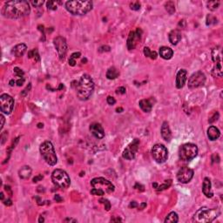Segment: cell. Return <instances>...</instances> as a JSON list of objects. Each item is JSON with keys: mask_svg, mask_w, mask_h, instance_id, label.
<instances>
[{"mask_svg": "<svg viewBox=\"0 0 223 223\" xmlns=\"http://www.w3.org/2000/svg\"><path fill=\"white\" fill-rule=\"evenodd\" d=\"M31 7L27 1L14 0L5 2L2 8V14L4 17L11 19H21L29 15Z\"/></svg>", "mask_w": 223, "mask_h": 223, "instance_id": "obj_1", "label": "cell"}, {"mask_svg": "<svg viewBox=\"0 0 223 223\" xmlns=\"http://www.w3.org/2000/svg\"><path fill=\"white\" fill-rule=\"evenodd\" d=\"M94 90V82L92 77L88 74L82 75L79 82L77 84V97L85 101L89 99Z\"/></svg>", "mask_w": 223, "mask_h": 223, "instance_id": "obj_2", "label": "cell"}, {"mask_svg": "<svg viewBox=\"0 0 223 223\" xmlns=\"http://www.w3.org/2000/svg\"><path fill=\"white\" fill-rule=\"evenodd\" d=\"M91 185L93 187V189L91 190V194L93 195L102 196L105 194H112L115 190L113 184L102 177L93 179L91 180Z\"/></svg>", "mask_w": 223, "mask_h": 223, "instance_id": "obj_3", "label": "cell"}, {"mask_svg": "<svg viewBox=\"0 0 223 223\" xmlns=\"http://www.w3.org/2000/svg\"><path fill=\"white\" fill-rule=\"evenodd\" d=\"M66 9L76 16H83L88 13L93 9L92 1H83V0H74L67 1L66 3Z\"/></svg>", "mask_w": 223, "mask_h": 223, "instance_id": "obj_4", "label": "cell"}, {"mask_svg": "<svg viewBox=\"0 0 223 223\" xmlns=\"http://www.w3.org/2000/svg\"><path fill=\"white\" fill-rule=\"evenodd\" d=\"M220 215V211L214 208H208L206 207L198 209L194 217L193 222L197 223H209L214 222Z\"/></svg>", "mask_w": 223, "mask_h": 223, "instance_id": "obj_5", "label": "cell"}, {"mask_svg": "<svg viewBox=\"0 0 223 223\" xmlns=\"http://www.w3.org/2000/svg\"><path fill=\"white\" fill-rule=\"evenodd\" d=\"M40 153L46 162L50 166H55L58 162V158L53 145L51 141H45L40 146Z\"/></svg>", "mask_w": 223, "mask_h": 223, "instance_id": "obj_6", "label": "cell"}, {"mask_svg": "<svg viewBox=\"0 0 223 223\" xmlns=\"http://www.w3.org/2000/svg\"><path fill=\"white\" fill-rule=\"evenodd\" d=\"M51 180L55 186L60 188H67L71 184V179L69 175L62 169H56L52 172Z\"/></svg>", "mask_w": 223, "mask_h": 223, "instance_id": "obj_7", "label": "cell"}, {"mask_svg": "<svg viewBox=\"0 0 223 223\" xmlns=\"http://www.w3.org/2000/svg\"><path fill=\"white\" fill-rule=\"evenodd\" d=\"M199 149L195 144L187 143L182 145L179 150L180 159L184 161H189L195 159L198 155Z\"/></svg>", "mask_w": 223, "mask_h": 223, "instance_id": "obj_8", "label": "cell"}, {"mask_svg": "<svg viewBox=\"0 0 223 223\" xmlns=\"http://www.w3.org/2000/svg\"><path fill=\"white\" fill-rule=\"evenodd\" d=\"M152 156L157 163H164L168 157L167 149L162 144H156L152 148Z\"/></svg>", "mask_w": 223, "mask_h": 223, "instance_id": "obj_9", "label": "cell"}, {"mask_svg": "<svg viewBox=\"0 0 223 223\" xmlns=\"http://www.w3.org/2000/svg\"><path fill=\"white\" fill-rule=\"evenodd\" d=\"M212 58L214 62L213 68V74L216 77H222V50L215 48L212 51Z\"/></svg>", "mask_w": 223, "mask_h": 223, "instance_id": "obj_10", "label": "cell"}, {"mask_svg": "<svg viewBox=\"0 0 223 223\" xmlns=\"http://www.w3.org/2000/svg\"><path fill=\"white\" fill-rule=\"evenodd\" d=\"M14 107V99L9 94L4 93L0 96V109L5 114H10Z\"/></svg>", "mask_w": 223, "mask_h": 223, "instance_id": "obj_11", "label": "cell"}, {"mask_svg": "<svg viewBox=\"0 0 223 223\" xmlns=\"http://www.w3.org/2000/svg\"><path fill=\"white\" fill-rule=\"evenodd\" d=\"M206 82V75L202 72L199 71L190 76L188 78V87L190 89H195L202 86Z\"/></svg>", "mask_w": 223, "mask_h": 223, "instance_id": "obj_12", "label": "cell"}, {"mask_svg": "<svg viewBox=\"0 0 223 223\" xmlns=\"http://www.w3.org/2000/svg\"><path fill=\"white\" fill-rule=\"evenodd\" d=\"M53 44L54 46L58 51V57L60 60H64L66 58V52H67V43L66 40L64 37L58 36L53 39Z\"/></svg>", "mask_w": 223, "mask_h": 223, "instance_id": "obj_13", "label": "cell"}, {"mask_svg": "<svg viewBox=\"0 0 223 223\" xmlns=\"http://www.w3.org/2000/svg\"><path fill=\"white\" fill-rule=\"evenodd\" d=\"M141 36H142V31L140 28H138L134 31L130 32V34L128 36V38H127V41H126V46H127L128 50L135 49L138 43L141 39Z\"/></svg>", "mask_w": 223, "mask_h": 223, "instance_id": "obj_14", "label": "cell"}, {"mask_svg": "<svg viewBox=\"0 0 223 223\" xmlns=\"http://www.w3.org/2000/svg\"><path fill=\"white\" fill-rule=\"evenodd\" d=\"M139 145H140V140L138 139H134L133 140V142L130 143L127 146V147L124 150L123 158L125 160H133L135 158L136 152L139 148Z\"/></svg>", "mask_w": 223, "mask_h": 223, "instance_id": "obj_15", "label": "cell"}, {"mask_svg": "<svg viewBox=\"0 0 223 223\" xmlns=\"http://www.w3.org/2000/svg\"><path fill=\"white\" fill-rule=\"evenodd\" d=\"M193 177H194V170L187 167H181L177 174L178 181L183 184L188 183L193 179Z\"/></svg>", "mask_w": 223, "mask_h": 223, "instance_id": "obj_16", "label": "cell"}, {"mask_svg": "<svg viewBox=\"0 0 223 223\" xmlns=\"http://www.w3.org/2000/svg\"><path fill=\"white\" fill-rule=\"evenodd\" d=\"M90 132L96 138L101 140L105 137V131L102 127V125L99 123H93L90 125Z\"/></svg>", "mask_w": 223, "mask_h": 223, "instance_id": "obj_17", "label": "cell"}, {"mask_svg": "<svg viewBox=\"0 0 223 223\" xmlns=\"http://www.w3.org/2000/svg\"><path fill=\"white\" fill-rule=\"evenodd\" d=\"M187 72L185 69H180L176 76V87L178 89H181L187 81Z\"/></svg>", "mask_w": 223, "mask_h": 223, "instance_id": "obj_18", "label": "cell"}, {"mask_svg": "<svg viewBox=\"0 0 223 223\" xmlns=\"http://www.w3.org/2000/svg\"><path fill=\"white\" fill-rule=\"evenodd\" d=\"M202 192L207 198H212L214 196V193L212 191V185L209 178H205L202 185Z\"/></svg>", "mask_w": 223, "mask_h": 223, "instance_id": "obj_19", "label": "cell"}, {"mask_svg": "<svg viewBox=\"0 0 223 223\" xmlns=\"http://www.w3.org/2000/svg\"><path fill=\"white\" fill-rule=\"evenodd\" d=\"M161 136L163 140L167 142H169L172 139V133H171L169 125L167 121L163 122V124L161 125Z\"/></svg>", "mask_w": 223, "mask_h": 223, "instance_id": "obj_20", "label": "cell"}, {"mask_svg": "<svg viewBox=\"0 0 223 223\" xmlns=\"http://www.w3.org/2000/svg\"><path fill=\"white\" fill-rule=\"evenodd\" d=\"M220 136H221V132L216 126L211 125V126L208 127V129H207V137L209 138L210 140H212V141L216 140L220 138Z\"/></svg>", "mask_w": 223, "mask_h": 223, "instance_id": "obj_21", "label": "cell"}, {"mask_svg": "<svg viewBox=\"0 0 223 223\" xmlns=\"http://www.w3.org/2000/svg\"><path fill=\"white\" fill-rule=\"evenodd\" d=\"M168 39L172 45H174V46L177 45L181 39V32L178 29L173 30L168 35Z\"/></svg>", "mask_w": 223, "mask_h": 223, "instance_id": "obj_22", "label": "cell"}, {"mask_svg": "<svg viewBox=\"0 0 223 223\" xmlns=\"http://www.w3.org/2000/svg\"><path fill=\"white\" fill-rule=\"evenodd\" d=\"M26 50H27L26 45H25V44H19V45H17L16 46H14V47L12 48V50H11V53H12L14 56L19 58V57H22V56L25 54Z\"/></svg>", "mask_w": 223, "mask_h": 223, "instance_id": "obj_23", "label": "cell"}, {"mask_svg": "<svg viewBox=\"0 0 223 223\" xmlns=\"http://www.w3.org/2000/svg\"><path fill=\"white\" fill-rule=\"evenodd\" d=\"M160 55L164 59H170L174 56V51L169 47L162 46L160 48Z\"/></svg>", "mask_w": 223, "mask_h": 223, "instance_id": "obj_24", "label": "cell"}, {"mask_svg": "<svg viewBox=\"0 0 223 223\" xmlns=\"http://www.w3.org/2000/svg\"><path fill=\"white\" fill-rule=\"evenodd\" d=\"M139 105L141 108V110L145 113H149L152 111V103L150 99H141L139 102Z\"/></svg>", "mask_w": 223, "mask_h": 223, "instance_id": "obj_25", "label": "cell"}, {"mask_svg": "<svg viewBox=\"0 0 223 223\" xmlns=\"http://www.w3.org/2000/svg\"><path fill=\"white\" fill-rule=\"evenodd\" d=\"M19 177L23 180H27L31 177V168L29 166H24L21 167V169L19 171Z\"/></svg>", "mask_w": 223, "mask_h": 223, "instance_id": "obj_26", "label": "cell"}, {"mask_svg": "<svg viewBox=\"0 0 223 223\" xmlns=\"http://www.w3.org/2000/svg\"><path fill=\"white\" fill-rule=\"evenodd\" d=\"M119 75H120V73H119V71L115 68V67H110L108 70H107V72H106V78H108V79H115V78H117L118 77H119Z\"/></svg>", "mask_w": 223, "mask_h": 223, "instance_id": "obj_27", "label": "cell"}, {"mask_svg": "<svg viewBox=\"0 0 223 223\" xmlns=\"http://www.w3.org/2000/svg\"><path fill=\"white\" fill-rule=\"evenodd\" d=\"M171 184H172V180H165L164 184L160 185V186H159L157 183H153V184H152V187H153L157 191H162V190H165V189L168 188V187L171 186Z\"/></svg>", "mask_w": 223, "mask_h": 223, "instance_id": "obj_28", "label": "cell"}, {"mask_svg": "<svg viewBox=\"0 0 223 223\" xmlns=\"http://www.w3.org/2000/svg\"><path fill=\"white\" fill-rule=\"evenodd\" d=\"M178 222H179V217L175 212H171L170 214H168V215L165 219L166 223H177Z\"/></svg>", "mask_w": 223, "mask_h": 223, "instance_id": "obj_29", "label": "cell"}, {"mask_svg": "<svg viewBox=\"0 0 223 223\" xmlns=\"http://www.w3.org/2000/svg\"><path fill=\"white\" fill-rule=\"evenodd\" d=\"M165 9H166V11H167L170 15L174 14V12H175V4H174V2H173V1H168V2H167V3L165 4Z\"/></svg>", "mask_w": 223, "mask_h": 223, "instance_id": "obj_30", "label": "cell"}, {"mask_svg": "<svg viewBox=\"0 0 223 223\" xmlns=\"http://www.w3.org/2000/svg\"><path fill=\"white\" fill-rule=\"evenodd\" d=\"M207 9L208 10H210L212 11H216L219 8V6H220V1H215V0L214 1H209V2H207Z\"/></svg>", "mask_w": 223, "mask_h": 223, "instance_id": "obj_31", "label": "cell"}, {"mask_svg": "<svg viewBox=\"0 0 223 223\" xmlns=\"http://www.w3.org/2000/svg\"><path fill=\"white\" fill-rule=\"evenodd\" d=\"M144 54L146 57L147 58H150L151 59H156L157 57H158V54L156 51H152L149 47H145L144 48Z\"/></svg>", "mask_w": 223, "mask_h": 223, "instance_id": "obj_32", "label": "cell"}, {"mask_svg": "<svg viewBox=\"0 0 223 223\" xmlns=\"http://www.w3.org/2000/svg\"><path fill=\"white\" fill-rule=\"evenodd\" d=\"M46 5H47V9L50 11H55L58 8L57 4H56L55 1H48L46 3Z\"/></svg>", "mask_w": 223, "mask_h": 223, "instance_id": "obj_33", "label": "cell"}, {"mask_svg": "<svg viewBox=\"0 0 223 223\" xmlns=\"http://www.w3.org/2000/svg\"><path fill=\"white\" fill-rule=\"evenodd\" d=\"M28 57L29 58L34 57V58H37V61L39 60V55H38V50L37 49H34L32 50V51H29L28 52Z\"/></svg>", "mask_w": 223, "mask_h": 223, "instance_id": "obj_34", "label": "cell"}, {"mask_svg": "<svg viewBox=\"0 0 223 223\" xmlns=\"http://www.w3.org/2000/svg\"><path fill=\"white\" fill-rule=\"evenodd\" d=\"M140 6H141V4H140V2H133V3H131L130 4V8L133 10V11H139L140 9Z\"/></svg>", "mask_w": 223, "mask_h": 223, "instance_id": "obj_35", "label": "cell"}, {"mask_svg": "<svg viewBox=\"0 0 223 223\" xmlns=\"http://www.w3.org/2000/svg\"><path fill=\"white\" fill-rule=\"evenodd\" d=\"M99 202L104 204L105 209L106 211H109V210H110V208H111V203L109 202L108 199H101L99 200Z\"/></svg>", "mask_w": 223, "mask_h": 223, "instance_id": "obj_36", "label": "cell"}, {"mask_svg": "<svg viewBox=\"0 0 223 223\" xmlns=\"http://www.w3.org/2000/svg\"><path fill=\"white\" fill-rule=\"evenodd\" d=\"M215 23H217V19L216 18H214L211 15H208L207 17V25H210L212 24H215Z\"/></svg>", "mask_w": 223, "mask_h": 223, "instance_id": "obj_37", "label": "cell"}, {"mask_svg": "<svg viewBox=\"0 0 223 223\" xmlns=\"http://www.w3.org/2000/svg\"><path fill=\"white\" fill-rule=\"evenodd\" d=\"M14 73L16 74V76H18L19 78H24L23 76L25 74V73L19 67H15L14 68Z\"/></svg>", "mask_w": 223, "mask_h": 223, "instance_id": "obj_38", "label": "cell"}, {"mask_svg": "<svg viewBox=\"0 0 223 223\" xmlns=\"http://www.w3.org/2000/svg\"><path fill=\"white\" fill-rule=\"evenodd\" d=\"M31 4H32L34 7H40V6L43 5V4L45 3V1H43V0H42V1H41V0H40V1H31Z\"/></svg>", "mask_w": 223, "mask_h": 223, "instance_id": "obj_39", "label": "cell"}, {"mask_svg": "<svg viewBox=\"0 0 223 223\" xmlns=\"http://www.w3.org/2000/svg\"><path fill=\"white\" fill-rule=\"evenodd\" d=\"M106 101H107V103H108L109 105H114V104L116 103L115 99H114L113 97H112V96H108L107 99H106Z\"/></svg>", "mask_w": 223, "mask_h": 223, "instance_id": "obj_40", "label": "cell"}, {"mask_svg": "<svg viewBox=\"0 0 223 223\" xmlns=\"http://www.w3.org/2000/svg\"><path fill=\"white\" fill-rule=\"evenodd\" d=\"M31 83H30V84H29V85H27V87H26L25 90L21 93V95H22V96H26V95H27V93H29V91L31 90Z\"/></svg>", "mask_w": 223, "mask_h": 223, "instance_id": "obj_41", "label": "cell"}, {"mask_svg": "<svg viewBox=\"0 0 223 223\" xmlns=\"http://www.w3.org/2000/svg\"><path fill=\"white\" fill-rule=\"evenodd\" d=\"M116 93L117 94H125V88L124 86H120L116 90Z\"/></svg>", "mask_w": 223, "mask_h": 223, "instance_id": "obj_42", "label": "cell"}, {"mask_svg": "<svg viewBox=\"0 0 223 223\" xmlns=\"http://www.w3.org/2000/svg\"><path fill=\"white\" fill-rule=\"evenodd\" d=\"M43 175L42 174H38V175H37V176H35L34 178H33V182L35 183V182H38V181H39V180H43Z\"/></svg>", "mask_w": 223, "mask_h": 223, "instance_id": "obj_43", "label": "cell"}, {"mask_svg": "<svg viewBox=\"0 0 223 223\" xmlns=\"http://www.w3.org/2000/svg\"><path fill=\"white\" fill-rule=\"evenodd\" d=\"M218 118H219V113H214V115L209 120V123H213L214 121H215V120H218Z\"/></svg>", "mask_w": 223, "mask_h": 223, "instance_id": "obj_44", "label": "cell"}, {"mask_svg": "<svg viewBox=\"0 0 223 223\" xmlns=\"http://www.w3.org/2000/svg\"><path fill=\"white\" fill-rule=\"evenodd\" d=\"M134 188L137 189V190H139V191H144V187H143L142 185L139 184V183H137V184L134 186Z\"/></svg>", "mask_w": 223, "mask_h": 223, "instance_id": "obj_45", "label": "cell"}, {"mask_svg": "<svg viewBox=\"0 0 223 223\" xmlns=\"http://www.w3.org/2000/svg\"><path fill=\"white\" fill-rule=\"evenodd\" d=\"M100 52H102V51H110V47L109 46H101L99 50Z\"/></svg>", "mask_w": 223, "mask_h": 223, "instance_id": "obj_46", "label": "cell"}, {"mask_svg": "<svg viewBox=\"0 0 223 223\" xmlns=\"http://www.w3.org/2000/svg\"><path fill=\"white\" fill-rule=\"evenodd\" d=\"M80 56H81V53H80V52H74V53H73V54L71 55V58L76 59V58H78Z\"/></svg>", "mask_w": 223, "mask_h": 223, "instance_id": "obj_47", "label": "cell"}, {"mask_svg": "<svg viewBox=\"0 0 223 223\" xmlns=\"http://www.w3.org/2000/svg\"><path fill=\"white\" fill-rule=\"evenodd\" d=\"M24 82H25V78H19V79L16 83H17V85H18L19 86H21V85L24 84Z\"/></svg>", "mask_w": 223, "mask_h": 223, "instance_id": "obj_48", "label": "cell"}, {"mask_svg": "<svg viewBox=\"0 0 223 223\" xmlns=\"http://www.w3.org/2000/svg\"><path fill=\"white\" fill-rule=\"evenodd\" d=\"M69 65L71 66H75V65H76V59L70 57V58H69Z\"/></svg>", "mask_w": 223, "mask_h": 223, "instance_id": "obj_49", "label": "cell"}, {"mask_svg": "<svg viewBox=\"0 0 223 223\" xmlns=\"http://www.w3.org/2000/svg\"><path fill=\"white\" fill-rule=\"evenodd\" d=\"M138 207V204H137L136 201H132V202L130 203V205H129V207H130V208H134V207Z\"/></svg>", "mask_w": 223, "mask_h": 223, "instance_id": "obj_50", "label": "cell"}, {"mask_svg": "<svg viewBox=\"0 0 223 223\" xmlns=\"http://www.w3.org/2000/svg\"><path fill=\"white\" fill-rule=\"evenodd\" d=\"M0 119H1V130H2L4 125V117L3 114L0 115Z\"/></svg>", "mask_w": 223, "mask_h": 223, "instance_id": "obj_51", "label": "cell"}, {"mask_svg": "<svg viewBox=\"0 0 223 223\" xmlns=\"http://www.w3.org/2000/svg\"><path fill=\"white\" fill-rule=\"evenodd\" d=\"M4 205L5 206H11L12 205V201H11V199H6V200H4Z\"/></svg>", "mask_w": 223, "mask_h": 223, "instance_id": "obj_52", "label": "cell"}, {"mask_svg": "<svg viewBox=\"0 0 223 223\" xmlns=\"http://www.w3.org/2000/svg\"><path fill=\"white\" fill-rule=\"evenodd\" d=\"M54 199H55L57 202H61V201L63 200V199L61 198L58 195H56L54 196Z\"/></svg>", "mask_w": 223, "mask_h": 223, "instance_id": "obj_53", "label": "cell"}, {"mask_svg": "<svg viewBox=\"0 0 223 223\" xmlns=\"http://www.w3.org/2000/svg\"><path fill=\"white\" fill-rule=\"evenodd\" d=\"M4 189H5V191H8V192L11 194V196L12 195V192H11V187H10L9 186H4Z\"/></svg>", "mask_w": 223, "mask_h": 223, "instance_id": "obj_54", "label": "cell"}, {"mask_svg": "<svg viewBox=\"0 0 223 223\" xmlns=\"http://www.w3.org/2000/svg\"><path fill=\"white\" fill-rule=\"evenodd\" d=\"M15 83H16V81H15L14 79H11V80H10V82H9V84H10L11 86H14Z\"/></svg>", "mask_w": 223, "mask_h": 223, "instance_id": "obj_55", "label": "cell"}, {"mask_svg": "<svg viewBox=\"0 0 223 223\" xmlns=\"http://www.w3.org/2000/svg\"><path fill=\"white\" fill-rule=\"evenodd\" d=\"M122 220L120 218H117V219H111V222H121Z\"/></svg>", "mask_w": 223, "mask_h": 223, "instance_id": "obj_56", "label": "cell"}, {"mask_svg": "<svg viewBox=\"0 0 223 223\" xmlns=\"http://www.w3.org/2000/svg\"><path fill=\"white\" fill-rule=\"evenodd\" d=\"M147 207V203H142L141 205H140V209H143L144 207Z\"/></svg>", "mask_w": 223, "mask_h": 223, "instance_id": "obj_57", "label": "cell"}, {"mask_svg": "<svg viewBox=\"0 0 223 223\" xmlns=\"http://www.w3.org/2000/svg\"><path fill=\"white\" fill-rule=\"evenodd\" d=\"M116 111H117V113H121V112L123 111V108H121V107L117 108V109H116Z\"/></svg>", "mask_w": 223, "mask_h": 223, "instance_id": "obj_58", "label": "cell"}, {"mask_svg": "<svg viewBox=\"0 0 223 223\" xmlns=\"http://www.w3.org/2000/svg\"><path fill=\"white\" fill-rule=\"evenodd\" d=\"M66 222H76L77 221L76 220H73V219H66Z\"/></svg>", "mask_w": 223, "mask_h": 223, "instance_id": "obj_59", "label": "cell"}, {"mask_svg": "<svg viewBox=\"0 0 223 223\" xmlns=\"http://www.w3.org/2000/svg\"><path fill=\"white\" fill-rule=\"evenodd\" d=\"M44 221H45L44 218H43L42 216H40V217H39V220H38V222H43Z\"/></svg>", "mask_w": 223, "mask_h": 223, "instance_id": "obj_60", "label": "cell"}, {"mask_svg": "<svg viewBox=\"0 0 223 223\" xmlns=\"http://www.w3.org/2000/svg\"><path fill=\"white\" fill-rule=\"evenodd\" d=\"M43 125H44L39 123V124H38V128H41V127H43Z\"/></svg>", "mask_w": 223, "mask_h": 223, "instance_id": "obj_61", "label": "cell"}, {"mask_svg": "<svg viewBox=\"0 0 223 223\" xmlns=\"http://www.w3.org/2000/svg\"><path fill=\"white\" fill-rule=\"evenodd\" d=\"M1 195V199H2V200H4V193H1V195Z\"/></svg>", "mask_w": 223, "mask_h": 223, "instance_id": "obj_62", "label": "cell"}, {"mask_svg": "<svg viewBox=\"0 0 223 223\" xmlns=\"http://www.w3.org/2000/svg\"><path fill=\"white\" fill-rule=\"evenodd\" d=\"M82 62H83V63H84V62H86V59H85H85H82Z\"/></svg>", "mask_w": 223, "mask_h": 223, "instance_id": "obj_63", "label": "cell"}]
</instances>
